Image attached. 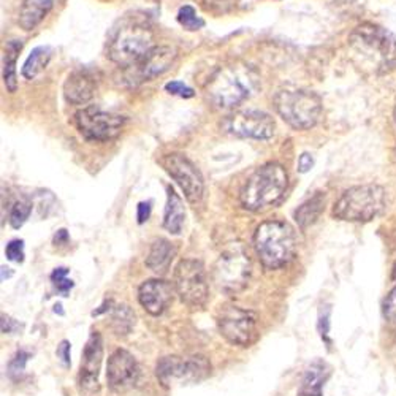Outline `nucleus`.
Returning a JSON list of instances; mask_svg holds the SVG:
<instances>
[{"label":"nucleus","mask_w":396,"mask_h":396,"mask_svg":"<svg viewBox=\"0 0 396 396\" xmlns=\"http://www.w3.org/2000/svg\"><path fill=\"white\" fill-rule=\"evenodd\" d=\"M258 89V75L243 62L223 65L212 75L206 94L219 108H232L249 98Z\"/></svg>","instance_id":"nucleus-2"},{"label":"nucleus","mask_w":396,"mask_h":396,"mask_svg":"<svg viewBox=\"0 0 396 396\" xmlns=\"http://www.w3.org/2000/svg\"><path fill=\"white\" fill-rule=\"evenodd\" d=\"M5 256L8 260L16 263H21L24 260V241L22 240H11L5 247Z\"/></svg>","instance_id":"nucleus-33"},{"label":"nucleus","mask_w":396,"mask_h":396,"mask_svg":"<svg viewBox=\"0 0 396 396\" xmlns=\"http://www.w3.org/2000/svg\"><path fill=\"white\" fill-rule=\"evenodd\" d=\"M22 48L21 41L13 40L8 41L7 48H5V56H3V81L5 86L10 92H15L17 87V80H16V61L17 54Z\"/></svg>","instance_id":"nucleus-26"},{"label":"nucleus","mask_w":396,"mask_h":396,"mask_svg":"<svg viewBox=\"0 0 396 396\" xmlns=\"http://www.w3.org/2000/svg\"><path fill=\"white\" fill-rule=\"evenodd\" d=\"M251 276V262L241 247H233L222 252L219 257L214 277L221 291L227 293H236L247 286Z\"/></svg>","instance_id":"nucleus-12"},{"label":"nucleus","mask_w":396,"mask_h":396,"mask_svg":"<svg viewBox=\"0 0 396 396\" xmlns=\"http://www.w3.org/2000/svg\"><path fill=\"white\" fill-rule=\"evenodd\" d=\"M51 56H52V50L50 46H38V48H35L31 52V56L27 57V61L24 62L22 76H24L26 80L37 78V76L48 67Z\"/></svg>","instance_id":"nucleus-25"},{"label":"nucleus","mask_w":396,"mask_h":396,"mask_svg":"<svg viewBox=\"0 0 396 396\" xmlns=\"http://www.w3.org/2000/svg\"><path fill=\"white\" fill-rule=\"evenodd\" d=\"M103 360V339L98 332H92L85 346L78 374V388L82 396H94L98 393L100 368Z\"/></svg>","instance_id":"nucleus-14"},{"label":"nucleus","mask_w":396,"mask_h":396,"mask_svg":"<svg viewBox=\"0 0 396 396\" xmlns=\"http://www.w3.org/2000/svg\"><path fill=\"white\" fill-rule=\"evenodd\" d=\"M387 203L383 187L377 184H362L347 189L336 200L333 217L346 222H369L382 214Z\"/></svg>","instance_id":"nucleus-5"},{"label":"nucleus","mask_w":396,"mask_h":396,"mask_svg":"<svg viewBox=\"0 0 396 396\" xmlns=\"http://www.w3.org/2000/svg\"><path fill=\"white\" fill-rule=\"evenodd\" d=\"M156 374L163 386L175 382H200L211 374V363L202 355L165 357L157 363Z\"/></svg>","instance_id":"nucleus-11"},{"label":"nucleus","mask_w":396,"mask_h":396,"mask_svg":"<svg viewBox=\"0 0 396 396\" xmlns=\"http://www.w3.org/2000/svg\"><path fill=\"white\" fill-rule=\"evenodd\" d=\"M154 46V32L149 26L140 21H127L111 38L108 56L119 67L132 68Z\"/></svg>","instance_id":"nucleus-6"},{"label":"nucleus","mask_w":396,"mask_h":396,"mask_svg":"<svg viewBox=\"0 0 396 396\" xmlns=\"http://www.w3.org/2000/svg\"><path fill=\"white\" fill-rule=\"evenodd\" d=\"M226 129L241 138L268 140L274 135L276 124L273 117L263 111L249 110L230 116L226 121Z\"/></svg>","instance_id":"nucleus-15"},{"label":"nucleus","mask_w":396,"mask_h":396,"mask_svg":"<svg viewBox=\"0 0 396 396\" xmlns=\"http://www.w3.org/2000/svg\"><path fill=\"white\" fill-rule=\"evenodd\" d=\"M274 108L284 121L295 130L314 127L322 117V100L312 91H281L274 98Z\"/></svg>","instance_id":"nucleus-7"},{"label":"nucleus","mask_w":396,"mask_h":396,"mask_svg":"<svg viewBox=\"0 0 396 396\" xmlns=\"http://www.w3.org/2000/svg\"><path fill=\"white\" fill-rule=\"evenodd\" d=\"M165 91H167L168 94H171V96H178V97H182V98L193 97V91L189 86H186L184 82H181V81H171V82H168V85L165 86Z\"/></svg>","instance_id":"nucleus-36"},{"label":"nucleus","mask_w":396,"mask_h":396,"mask_svg":"<svg viewBox=\"0 0 396 396\" xmlns=\"http://www.w3.org/2000/svg\"><path fill=\"white\" fill-rule=\"evenodd\" d=\"M175 288L182 303L191 307H202L210 295L205 265L193 258L181 260L175 270Z\"/></svg>","instance_id":"nucleus-8"},{"label":"nucleus","mask_w":396,"mask_h":396,"mask_svg":"<svg viewBox=\"0 0 396 396\" xmlns=\"http://www.w3.org/2000/svg\"><path fill=\"white\" fill-rule=\"evenodd\" d=\"M51 281L54 284L56 291L62 295V297H68L70 291L73 288V281L68 279V270L67 268H56L51 274Z\"/></svg>","instance_id":"nucleus-30"},{"label":"nucleus","mask_w":396,"mask_h":396,"mask_svg":"<svg viewBox=\"0 0 396 396\" xmlns=\"http://www.w3.org/2000/svg\"><path fill=\"white\" fill-rule=\"evenodd\" d=\"M254 247L265 268H282L297 254V233L287 222L267 221L257 227Z\"/></svg>","instance_id":"nucleus-4"},{"label":"nucleus","mask_w":396,"mask_h":396,"mask_svg":"<svg viewBox=\"0 0 396 396\" xmlns=\"http://www.w3.org/2000/svg\"><path fill=\"white\" fill-rule=\"evenodd\" d=\"M240 0H203V7L212 15H227L236 8Z\"/></svg>","instance_id":"nucleus-32"},{"label":"nucleus","mask_w":396,"mask_h":396,"mask_svg":"<svg viewBox=\"0 0 396 396\" xmlns=\"http://www.w3.org/2000/svg\"><path fill=\"white\" fill-rule=\"evenodd\" d=\"M349 50L358 68L371 75H387L396 68V38L382 26L365 22L349 35Z\"/></svg>","instance_id":"nucleus-1"},{"label":"nucleus","mask_w":396,"mask_h":396,"mask_svg":"<svg viewBox=\"0 0 396 396\" xmlns=\"http://www.w3.org/2000/svg\"><path fill=\"white\" fill-rule=\"evenodd\" d=\"M176 256V246L165 238H159L152 243L146 257V267L157 274H165Z\"/></svg>","instance_id":"nucleus-21"},{"label":"nucleus","mask_w":396,"mask_h":396,"mask_svg":"<svg viewBox=\"0 0 396 396\" xmlns=\"http://www.w3.org/2000/svg\"><path fill=\"white\" fill-rule=\"evenodd\" d=\"M176 57H178V51L173 46L156 45L137 65H133L130 68L133 72L132 78L138 81H149L157 78V76L167 72L176 61Z\"/></svg>","instance_id":"nucleus-17"},{"label":"nucleus","mask_w":396,"mask_h":396,"mask_svg":"<svg viewBox=\"0 0 396 396\" xmlns=\"http://www.w3.org/2000/svg\"><path fill=\"white\" fill-rule=\"evenodd\" d=\"M393 115H395V121H396V103H395V111H393Z\"/></svg>","instance_id":"nucleus-44"},{"label":"nucleus","mask_w":396,"mask_h":396,"mask_svg":"<svg viewBox=\"0 0 396 396\" xmlns=\"http://www.w3.org/2000/svg\"><path fill=\"white\" fill-rule=\"evenodd\" d=\"M165 171L175 179L189 203H198L203 197L205 182L198 168L182 154H168L162 161Z\"/></svg>","instance_id":"nucleus-13"},{"label":"nucleus","mask_w":396,"mask_h":396,"mask_svg":"<svg viewBox=\"0 0 396 396\" xmlns=\"http://www.w3.org/2000/svg\"><path fill=\"white\" fill-rule=\"evenodd\" d=\"M54 312H56V314H59V316H64V311H62V305H61V303H57V305L54 306Z\"/></svg>","instance_id":"nucleus-42"},{"label":"nucleus","mask_w":396,"mask_h":396,"mask_svg":"<svg viewBox=\"0 0 396 396\" xmlns=\"http://www.w3.org/2000/svg\"><path fill=\"white\" fill-rule=\"evenodd\" d=\"M382 312H383V317H386L388 322L396 323V286L392 288V291H390L386 300H383Z\"/></svg>","instance_id":"nucleus-34"},{"label":"nucleus","mask_w":396,"mask_h":396,"mask_svg":"<svg viewBox=\"0 0 396 396\" xmlns=\"http://www.w3.org/2000/svg\"><path fill=\"white\" fill-rule=\"evenodd\" d=\"M186 221V210H184V202L178 193L175 192L173 187H168L167 193V206H165V214H163V227L168 230L170 233L179 235L182 226Z\"/></svg>","instance_id":"nucleus-22"},{"label":"nucleus","mask_w":396,"mask_h":396,"mask_svg":"<svg viewBox=\"0 0 396 396\" xmlns=\"http://www.w3.org/2000/svg\"><path fill=\"white\" fill-rule=\"evenodd\" d=\"M219 332L230 344L249 347L257 339V317L243 307L227 305L219 311Z\"/></svg>","instance_id":"nucleus-9"},{"label":"nucleus","mask_w":396,"mask_h":396,"mask_svg":"<svg viewBox=\"0 0 396 396\" xmlns=\"http://www.w3.org/2000/svg\"><path fill=\"white\" fill-rule=\"evenodd\" d=\"M32 202L26 197H22L20 200H16L11 206V212H10V223L13 228H21L24 226L26 221L31 216L32 212Z\"/></svg>","instance_id":"nucleus-28"},{"label":"nucleus","mask_w":396,"mask_h":396,"mask_svg":"<svg viewBox=\"0 0 396 396\" xmlns=\"http://www.w3.org/2000/svg\"><path fill=\"white\" fill-rule=\"evenodd\" d=\"M178 22L187 31H198V29L205 26V21L197 15V11L191 5H184V7L179 8Z\"/></svg>","instance_id":"nucleus-29"},{"label":"nucleus","mask_w":396,"mask_h":396,"mask_svg":"<svg viewBox=\"0 0 396 396\" xmlns=\"http://www.w3.org/2000/svg\"><path fill=\"white\" fill-rule=\"evenodd\" d=\"M70 349H72L70 342L67 339H64V341H61V344L57 346V351H56V355L59 358V362H61L62 366H65V368H68L70 363H72V360H70Z\"/></svg>","instance_id":"nucleus-37"},{"label":"nucleus","mask_w":396,"mask_h":396,"mask_svg":"<svg viewBox=\"0 0 396 396\" xmlns=\"http://www.w3.org/2000/svg\"><path fill=\"white\" fill-rule=\"evenodd\" d=\"M288 176L279 163H267L257 168L241 189L240 200L247 211H265L281 202L287 191Z\"/></svg>","instance_id":"nucleus-3"},{"label":"nucleus","mask_w":396,"mask_h":396,"mask_svg":"<svg viewBox=\"0 0 396 396\" xmlns=\"http://www.w3.org/2000/svg\"><path fill=\"white\" fill-rule=\"evenodd\" d=\"M330 314H332V307L330 305H323L321 307V312H318V333H321L322 339L328 341V333H330Z\"/></svg>","instance_id":"nucleus-35"},{"label":"nucleus","mask_w":396,"mask_h":396,"mask_svg":"<svg viewBox=\"0 0 396 396\" xmlns=\"http://www.w3.org/2000/svg\"><path fill=\"white\" fill-rule=\"evenodd\" d=\"M29 357H31V355H29V353L24 352V351H20V352L15 353V357L11 358L10 363H8V376H10V379L17 381L22 374H24Z\"/></svg>","instance_id":"nucleus-31"},{"label":"nucleus","mask_w":396,"mask_h":396,"mask_svg":"<svg viewBox=\"0 0 396 396\" xmlns=\"http://www.w3.org/2000/svg\"><path fill=\"white\" fill-rule=\"evenodd\" d=\"M323 208H325V195L321 192L316 193L314 197H311L309 200H306V202L295 211V221H297L298 227L301 230L311 227L312 223L321 217Z\"/></svg>","instance_id":"nucleus-24"},{"label":"nucleus","mask_w":396,"mask_h":396,"mask_svg":"<svg viewBox=\"0 0 396 396\" xmlns=\"http://www.w3.org/2000/svg\"><path fill=\"white\" fill-rule=\"evenodd\" d=\"M20 328V323L17 322H15L13 318H10V317H7V316H2V333H15L16 330Z\"/></svg>","instance_id":"nucleus-40"},{"label":"nucleus","mask_w":396,"mask_h":396,"mask_svg":"<svg viewBox=\"0 0 396 396\" xmlns=\"http://www.w3.org/2000/svg\"><path fill=\"white\" fill-rule=\"evenodd\" d=\"M140 379V366L132 353L117 349L108 358V368H106V381L115 392H124L133 387Z\"/></svg>","instance_id":"nucleus-16"},{"label":"nucleus","mask_w":396,"mask_h":396,"mask_svg":"<svg viewBox=\"0 0 396 396\" xmlns=\"http://www.w3.org/2000/svg\"><path fill=\"white\" fill-rule=\"evenodd\" d=\"M137 316L127 305H119L111 311V328L117 336H127L133 330Z\"/></svg>","instance_id":"nucleus-27"},{"label":"nucleus","mask_w":396,"mask_h":396,"mask_svg":"<svg viewBox=\"0 0 396 396\" xmlns=\"http://www.w3.org/2000/svg\"><path fill=\"white\" fill-rule=\"evenodd\" d=\"M52 8V0H24L20 10V26L24 31L37 27Z\"/></svg>","instance_id":"nucleus-23"},{"label":"nucleus","mask_w":396,"mask_h":396,"mask_svg":"<svg viewBox=\"0 0 396 396\" xmlns=\"http://www.w3.org/2000/svg\"><path fill=\"white\" fill-rule=\"evenodd\" d=\"M393 279H396V263H395V267H393Z\"/></svg>","instance_id":"nucleus-43"},{"label":"nucleus","mask_w":396,"mask_h":396,"mask_svg":"<svg viewBox=\"0 0 396 396\" xmlns=\"http://www.w3.org/2000/svg\"><path fill=\"white\" fill-rule=\"evenodd\" d=\"M312 165H314V159H312L311 154H301L300 159H298V170L301 173H306V171H309L312 168Z\"/></svg>","instance_id":"nucleus-38"},{"label":"nucleus","mask_w":396,"mask_h":396,"mask_svg":"<svg viewBox=\"0 0 396 396\" xmlns=\"http://www.w3.org/2000/svg\"><path fill=\"white\" fill-rule=\"evenodd\" d=\"M176 293L175 284L162 279H149L138 288V301L151 316H161L173 301Z\"/></svg>","instance_id":"nucleus-18"},{"label":"nucleus","mask_w":396,"mask_h":396,"mask_svg":"<svg viewBox=\"0 0 396 396\" xmlns=\"http://www.w3.org/2000/svg\"><path fill=\"white\" fill-rule=\"evenodd\" d=\"M67 240H68L67 230H59L57 235H56V238H54L56 244H57V243H62V241H65V243H67Z\"/></svg>","instance_id":"nucleus-41"},{"label":"nucleus","mask_w":396,"mask_h":396,"mask_svg":"<svg viewBox=\"0 0 396 396\" xmlns=\"http://www.w3.org/2000/svg\"><path fill=\"white\" fill-rule=\"evenodd\" d=\"M126 117L103 111L98 106H86L75 116L76 129L86 140L108 141L121 133Z\"/></svg>","instance_id":"nucleus-10"},{"label":"nucleus","mask_w":396,"mask_h":396,"mask_svg":"<svg viewBox=\"0 0 396 396\" xmlns=\"http://www.w3.org/2000/svg\"><path fill=\"white\" fill-rule=\"evenodd\" d=\"M330 376H332L330 365L323 360H314L305 371L298 396H323L325 382Z\"/></svg>","instance_id":"nucleus-20"},{"label":"nucleus","mask_w":396,"mask_h":396,"mask_svg":"<svg viewBox=\"0 0 396 396\" xmlns=\"http://www.w3.org/2000/svg\"><path fill=\"white\" fill-rule=\"evenodd\" d=\"M97 81L87 70H75L64 82V97L72 105H86L94 97Z\"/></svg>","instance_id":"nucleus-19"},{"label":"nucleus","mask_w":396,"mask_h":396,"mask_svg":"<svg viewBox=\"0 0 396 396\" xmlns=\"http://www.w3.org/2000/svg\"><path fill=\"white\" fill-rule=\"evenodd\" d=\"M151 202H141L138 205V211H137V217H138V223H145L147 219L151 216Z\"/></svg>","instance_id":"nucleus-39"}]
</instances>
